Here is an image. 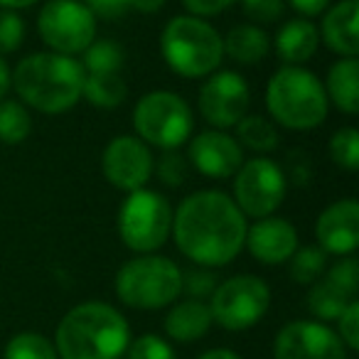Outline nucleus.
<instances>
[{"mask_svg":"<svg viewBox=\"0 0 359 359\" xmlns=\"http://www.w3.org/2000/svg\"><path fill=\"white\" fill-rule=\"evenodd\" d=\"M172 239L190 261L207 269L226 266L246 239V217L229 195L202 190L182 200L172 215Z\"/></svg>","mask_w":359,"mask_h":359,"instance_id":"nucleus-1","label":"nucleus"},{"mask_svg":"<svg viewBox=\"0 0 359 359\" xmlns=\"http://www.w3.org/2000/svg\"><path fill=\"white\" fill-rule=\"evenodd\" d=\"M128 342V323L109 303L76 305L60 320L55 332L60 359H118Z\"/></svg>","mask_w":359,"mask_h":359,"instance_id":"nucleus-2","label":"nucleus"},{"mask_svg":"<svg viewBox=\"0 0 359 359\" xmlns=\"http://www.w3.org/2000/svg\"><path fill=\"white\" fill-rule=\"evenodd\" d=\"M20 101L42 114H65L74 109L84 89V67L69 55L35 52L11 74Z\"/></svg>","mask_w":359,"mask_h":359,"instance_id":"nucleus-3","label":"nucleus"},{"mask_svg":"<svg viewBox=\"0 0 359 359\" xmlns=\"http://www.w3.org/2000/svg\"><path fill=\"white\" fill-rule=\"evenodd\" d=\"M266 106L273 121L290 130L318 128L327 118L330 101L325 86L303 67H280L269 81Z\"/></svg>","mask_w":359,"mask_h":359,"instance_id":"nucleus-4","label":"nucleus"},{"mask_svg":"<svg viewBox=\"0 0 359 359\" xmlns=\"http://www.w3.org/2000/svg\"><path fill=\"white\" fill-rule=\"evenodd\" d=\"M160 52L170 69L187 79L210 76L224 57L219 32L195 15H177L165 25Z\"/></svg>","mask_w":359,"mask_h":359,"instance_id":"nucleus-5","label":"nucleus"},{"mask_svg":"<svg viewBox=\"0 0 359 359\" xmlns=\"http://www.w3.org/2000/svg\"><path fill=\"white\" fill-rule=\"evenodd\" d=\"M182 293V271L175 261L155 254H140L126 261L116 273V295L135 310H160Z\"/></svg>","mask_w":359,"mask_h":359,"instance_id":"nucleus-6","label":"nucleus"},{"mask_svg":"<svg viewBox=\"0 0 359 359\" xmlns=\"http://www.w3.org/2000/svg\"><path fill=\"white\" fill-rule=\"evenodd\" d=\"M172 229V210L168 200L153 190H133L118 210L121 241L135 254H153L168 241Z\"/></svg>","mask_w":359,"mask_h":359,"instance_id":"nucleus-7","label":"nucleus"},{"mask_svg":"<svg viewBox=\"0 0 359 359\" xmlns=\"http://www.w3.org/2000/svg\"><path fill=\"white\" fill-rule=\"evenodd\" d=\"M192 111L182 96L172 91H150L135 104L133 128L143 143L175 150L192 133Z\"/></svg>","mask_w":359,"mask_h":359,"instance_id":"nucleus-8","label":"nucleus"},{"mask_svg":"<svg viewBox=\"0 0 359 359\" xmlns=\"http://www.w3.org/2000/svg\"><path fill=\"white\" fill-rule=\"evenodd\" d=\"M210 298L212 323L231 332H239V330L254 327L264 318L271 305V290L259 276L246 273L217 283Z\"/></svg>","mask_w":359,"mask_h":359,"instance_id":"nucleus-9","label":"nucleus"},{"mask_svg":"<svg viewBox=\"0 0 359 359\" xmlns=\"http://www.w3.org/2000/svg\"><path fill=\"white\" fill-rule=\"evenodd\" d=\"M37 32L52 52L79 55L96 37V15L79 0H50L37 15Z\"/></svg>","mask_w":359,"mask_h":359,"instance_id":"nucleus-10","label":"nucleus"},{"mask_svg":"<svg viewBox=\"0 0 359 359\" xmlns=\"http://www.w3.org/2000/svg\"><path fill=\"white\" fill-rule=\"evenodd\" d=\"M285 197V175L273 160L254 158L241 163L234 172V197L236 207L244 217L264 219L280 207Z\"/></svg>","mask_w":359,"mask_h":359,"instance_id":"nucleus-11","label":"nucleus"},{"mask_svg":"<svg viewBox=\"0 0 359 359\" xmlns=\"http://www.w3.org/2000/svg\"><path fill=\"white\" fill-rule=\"evenodd\" d=\"M251 89L241 74L222 69L212 74L200 89V114L215 128H231L249 111Z\"/></svg>","mask_w":359,"mask_h":359,"instance_id":"nucleus-12","label":"nucleus"},{"mask_svg":"<svg viewBox=\"0 0 359 359\" xmlns=\"http://www.w3.org/2000/svg\"><path fill=\"white\" fill-rule=\"evenodd\" d=\"M273 359H347V347L327 325L298 320L276 334Z\"/></svg>","mask_w":359,"mask_h":359,"instance_id":"nucleus-13","label":"nucleus"},{"mask_svg":"<svg viewBox=\"0 0 359 359\" xmlns=\"http://www.w3.org/2000/svg\"><path fill=\"white\" fill-rule=\"evenodd\" d=\"M101 170L116 190H140L153 175V153L135 135H116L101 155Z\"/></svg>","mask_w":359,"mask_h":359,"instance_id":"nucleus-14","label":"nucleus"},{"mask_svg":"<svg viewBox=\"0 0 359 359\" xmlns=\"http://www.w3.org/2000/svg\"><path fill=\"white\" fill-rule=\"evenodd\" d=\"M187 158H190V165L197 172L215 180L234 177V172L244 163V153H241L239 140L231 138L229 133H224L219 128L205 130V133L195 135L190 140Z\"/></svg>","mask_w":359,"mask_h":359,"instance_id":"nucleus-15","label":"nucleus"},{"mask_svg":"<svg viewBox=\"0 0 359 359\" xmlns=\"http://www.w3.org/2000/svg\"><path fill=\"white\" fill-rule=\"evenodd\" d=\"M315 239L325 254L349 256L359 244V205L339 200L330 205L315 222Z\"/></svg>","mask_w":359,"mask_h":359,"instance_id":"nucleus-16","label":"nucleus"},{"mask_svg":"<svg viewBox=\"0 0 359 359\" xmlns=\"http://www.w3.org/2000/svg\"><path fill=\"white\" fill-rule=\"evenodd\" d=\"M244 244L249 246V254L259 264L278 266L288 261L298 249V231L288 219L280 217H264L256 224L246 226Z\"/></svg>","mask_w":359,"mask_h":359,"instance_id":"nucleus-17","label":"nucleus"},{"mask_svg":"<svg viewBox=\"0 0 359 359\" xmlns=\"http://www.w3.org/2000/svg\"><path fill=\"white\" fill-rule=\"evenodd\" d=\"M359 0H339L323 18V40L339 57H357Z\"/></svg>","mask_w":359,"mask_h":359,"instance_id":"nucleus-18","label":"nucleus"},{"mask_svg":"<svg viewBox=\"0 0 359 359\" xmlns=\"http://www.w3.org/2000/svg\"><path fill=\"white\" fill-rule=\"evenodd\" d=\"M318 27L310 20H303V18H295V20H288L285 25H280V30L273 37L276 55L290 67H300L303 62H308L318 52Z\"/></svg>","mask_w":359,"mask_h":359,"instance_id":"nucleus-19","label":"nucleus"},{"mask_svg":"<svg viewBox=\"0 0 359 359\" xmlns=\"http://www.w3.org/2000/svg\"><path fill=\"white\" fill-rule=\"evenodd\" d=\"M212 327V313L205 300H182L165 318V332L175 342H195Z\"/></svg>","mask_w":359,"mask_h":359,"instance_id":"nucleus-20","label":"nucleus"},{"mask_svg":"<svg viewBox=\"0 0 359 359\" xmlns=\"http://www.w3.org/2000/svg\"><path fill=\"white\" fill-rule=\"evenodd\" d=\"M327 101H332L342 114L354 116L359 111V62L357 57H342L327 72L325 86Z\"/></svg>","mask_w":359,"mask_h":359,"instance_id":"nucleus-21","label":"nucleus"},{"mask_svg":"<svg viewBox=\"0 0 359 359\" xmlns=\"http://www.w3.org/2000/svg\"><path fill=\"white\" fill-rule=\"evenodd\" d=\"M222 47L236 65L254 67L271 52V37L259 25H236L226 32Z\"/></svg>","mask_w":359,"mask_h":359,"instance_id":"nucleus-22","label":"nucleus"},{"mask_svg":"<svg viewBox=\"0 0 359 359\" xmlns=\"http://www.w3.org/2000/svg\"><path fill=\"white\" fill-rule=\"evenodd\" d=\"M126 94L128 89L118 72H84L81 96L96 109H116L126 101Z\"/></svg>","mask_w":359,"mask_h":359,"instance_id":"nucleus-23","label":"nucleus"},{"mask_svg":"<svg viewBox=\"0 0 359 359\" xmlns=\"http://www.w3.org/2000/svg\"><path fill=\"white\" fill-rule=\"evenodd\" d=\"M236 138L256 153H271L278 148V130L264 116H244L236 123Z\"/></svg>","mask_w":359,"mask_h":359,"instance_id":"nucleus-24","label":"nucleus"},{"mask_svg":"<svg viewBox=\"0 0 359 359\" xmlns=\"http://www.w3.org/2000/svg\"><path fill=\"white\" fill-rule=\"evenodd\" d=\"M32 118L20 101H0V143L18 145L30 135Z\"/></svg>","mask_w":359,"mask_h":359,"instance_id":"nucleus-25","label":"nucleus"},{"mask_svg":"<svg viewBox=\"0 0 359 359\" xmlns=\"http://www.w3.org/2000/svg\"><path fill=\"white\" fill-rule=\"evenodd\" d=\"M352 298H344L337 288L327 283V280H315L313 288L308 293V310L323 323H330V320H337L342 315V310L347 308V303Z\"/></svg>","mask_w":359,"mask_h":359,"instance_id":"nucleus-26","label":"nucleus"},{"mask_svg":"<svg viewBox=\"0 0 359 359\" xmlns=\"http://www.w3.org/2000/svg\"><path fill=\"white\" fill-rule=\"evenodd\" d=\"M3 359H60V354L45 334L20 332L6 344Z\"/></svg>","mask_w":359,"mask_h":359,"instance_id":"nucleus-27","label":"nucleus"},{"mask_svg":"<svg viewBox=\"0 0 359 359\" xmlns=\"http://www.w3.org/2000/svg\"><path fill=\"white\" fill-rule=\"evenodd\" d=\"M290 278L300 285H313L320 276L325 273V264H327V254L320 246H303L295 249L290 256Z\"/></svg>","mask_w":359,"mask_h":359,"instance_id":"nucleus-28","label":"nucleus"},{"mask_svg":"<svg viewBox=\"0 0 359 359\" xmlns=\"http://www.w3.org/2000/svg\"><path fill=\"white\" fill-rule=\"evenodd\" d=\"M84 67L86 72H118L123 67V50L114 40L91 42L84 50Z\"/></svg>","mask_w":359,"mask_h":359,"instance_id":"nucleus-29","label":"nucleus"},{"mask_svg":"<svg viewBox=\"0 0 359 359\" xmlns=\"http://www.w3.org/2000/svg\"><path fill=\"white\" fill-rule=\"evenodd\" d=\"M330 155L339 168L359 170V133L354 128H339L337 133L330 138Z\"/></svg>","mask_w":359,"mask_h":359,"instance_id":"nucleus-30","label":"nucleus"},{"mask_svg":"<svg viewBox=\"0 0 359 359\" xmlns=\"http://www.w3.org/2000/svg\"><path fill=\"white\" fill-rule=\"evenodd\" d=\"M332 288H337L344 298H354L357 295V288H359V264L357 259H342L327 271L325 276Z\"/></svg>","mask_w":359,"mask_h":359,"instance_id":"nucleus-31","label":"nucleus"},{"mask_svg":"<svg viewBox=\"0 0 359 359\" xmlns=\"http://www.w3.org/2000/svg\"><path fill=\"white\" fill-rule=\"evenodd\" d=\"M128 359H177L170 342L158 334H143L135 342H128Z\"/></svg>","mask_w":359,"mask_h":359,"instance_id":"nucleus-32","label":"nucleus"},{"mask_svg":"<svg viewBox=\"0 0 359 359\" xmlns=\"http://www.w3.org/2000/svg\"><path fill=\"white\" fill-rule=\"evenodd\" d=\"M25 37V22L15 11L0 13V55H11L22 45Z\"/></svg>","mask_w":359,"mask_h":359,"instance_id":"nucleus-33","label":"nucleus"},{"mask_svg":"<svg viewBox=\"0 0 359 359\" xmlns=\"http://www.w3.org/2000/svg\"><path fill=\"white\" fill-rule=\"evenodd\" d=\"M244 13L249 20L261 22V25H271V22H278L285 13L283 0H241Z\"/></svg>","mask_w":359,"mask_h":359,"instance_id":"nucleus-34","label":"nucleus"},{"mask_svg":"<svg viewBox=\"0 0 359 359\" xmlns=\"http://www.w3.org/2000/svg\"><path fill=\"white\" fill-rule=\"evenodd\" d=\"M339 323V339L344 342V347L359 349V303L357 300H349L347 308L342 310V315L337 318Z\"/></svg>","mask_w":359,"mask_h":359,"instance_id":"nucleus-35","label":"nucleus"},{"mask_svg":"<svg viewBox=\"0 0 359 359\" xmlns=\"http://www.w3.org/2000/svg\"><path fill=\"white\" fill-rule=\"evenodd\" d=\"M182 288L190 293L192 300L210 298L217 288V278L210 271H187V273H182Z\"/></svg>","mask_w":359,"mask_h":359,"instance_id":"nucleus-36","label":"nucleus"},{"mask_svg":"<svg viewBox=\"0 0 359 359\" xmlns=\"http://www.w3.org/2000/svg\"><path fill=\"white\" fill-rule=\"evenodd\" d=\"M158 175H160V180H163V182H168V185H172V187L182 185V182H185V177H187V163H185V158L170 150V153L165 155L163 160H160Z\"/></svg>","mask_w":359,"mask_h":359,"instance_id":"nucleus-37","label":"nucleus"},{"mask_svg":"<svg viewBox=\"0 0 359 359\" xmlns=\"http://www.w3.org/2000/svg\"><path fill=\"white\" fill-rule=\"evenodd\" d=\"M182 3H185V8L195 18H210V15H219V13L229 11L239 0H182Z\"/></svg>","mask_w":359,"mask_h":359,"instance_id":"nucleus-38","label":"nucleus"},{"mask_svg":"<svg viewBox=\"0 0 359 359\" xmlns=\"http://www.w3.org/2000/svg\"><path fill=\"white\" fill-rule=\"evenodd\" d=\"M94 15L109 18V20H116V18L126 15L130 11L128 0H86L84 3Z\"/></svg>","mask_w":359,"mask_h":359,"instance_id":"nucleus-39","label":"nucleus"},{"mask_svg":"<svg viewBox=\"0 0 359 359\" xmlns=\"http://www.w3.org/2000/svg\"><path fill=\"white\" fill-rule=\"evenodd\" d=\"M288 6L293 8L295 13H300V15L315 18V15H320L323 11H327L330 0H288Z\"/></svg>","mask_w":359,"mask_h":359,"instance_id":"nucleus-40","label":"nucleus"},{"mask_svg":"<svg viewBox=\"0 0 359 359\" xmlns=\"http://www.w3.org/2000/svg\"><path fill=\"white\" fill-rule=\"evenodd\" d=\"M130 11L138 13H158L165 6V0H128Z\"/></svg>","mask_w":359,"mask_h":359,"instance_id":"nucleus-41","label":"nucleus"},{"mask_svg":"<svg viewBox=\"0 0 359 359\" xmlns=\"http://www.w3.org/2000/svg\"><path fill=\"white\" fill-rule=\"evenodd\" d=\"M8 89H11V69H8V65L0 57V101L6 99Z\"/></svg>","mask_w":359,"mask_h":359,"instance_id":"nucleus-42","label":"nucleus"},{"mask_svg":"<svg viewBox=\"0 0 359 359\" xmlns=\"http://www.w3.org/2000/svg\"><path fill=\"white\" fill-rule=\"evenodd\" d=\"M200 359H241L239 354L234 352V349H224V347H217V349H210V352H205Z\"/></svg>","mask_w":359,"mask_h":359,"instance_id":"nucleus-43","label":"nucleus"},{"mask_svg":"<svg viewBox=\"0 0 359 359\" xmlns=\"http://www.w3.org/2000/svg\"><path fill=\"white\" fill-rule=\"evenodd\" d=\"M37 0H0V8L6 11H22V8H32Z\"/></svg>","mask_w":359,"mask_h":359,"instance_id":"nucleus-44","label":"nucleus"}]
</instances>
